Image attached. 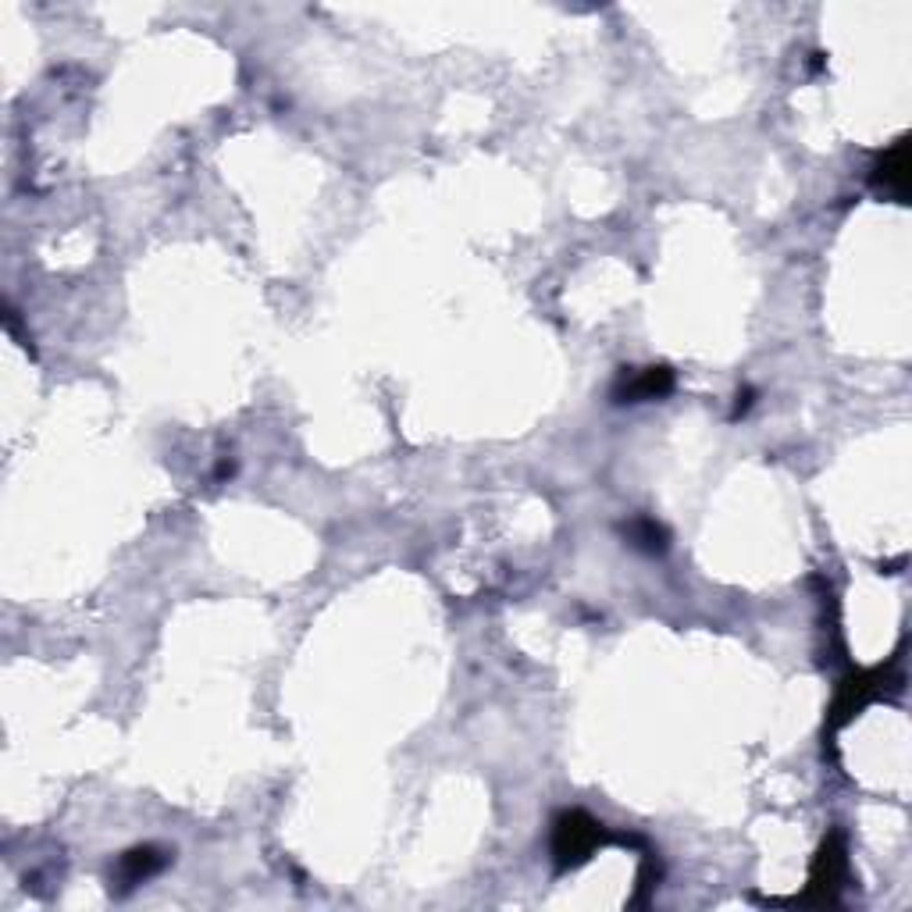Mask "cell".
Wrapping results in <instances>:
<instances>
[{"instance_id": "obj_3", "label": "cell", "mask_w": 912, "mask_h": 912, "mask_svg": "<svg viewBox=\"0 0 912 912\" xmlns=\"http://www.w3.org/2000/svg\"><path fill=\"white\" fill-rule=\"evenodd\" d=\"M674 388V374L667 368H646L638 374H624L616 385V399L621 404H641V399H660Z\"/></svg>"}, {"instance_id": "obj_6", "label": "cell", "mask_w": 912, "mask_h": 912, "mask_svg": "<svg viewBox=\"0 0 912 912\" xmlns=\"http://www.w3.org/2000/svg\"><path fill=\"white\" fill-rule=\"evenodd\" d=\"M632 539L638 545H646V549H663V531L652 525V520H638V525L632 528Z\"/></svg>"}, {"instance_id": "obj_1", "label": "cell", "mask_w": 912, "mask_h": 912, "mask_svg": "<svg viewBox=\"0 0 912 912\" xmlns=\"http://www.w3.org/2000/svg\"><path fill=\"white\" fill-rule=\"evenodd\" d=\"M602 838V827L585 813H563L553 827V852L560 866H578L585 863Z\"/></svg>"}, {"instance_id": "obj_5", "label": "cell", "mask_w": 912, "mask_h": 912, "mask_svg": "<svg viewBox=\"0 0 912 912\" xmlns=\"http://www.w3.org/2000/svg\"><path fill=\"white\" fill-rule=\"evenodd\" d=\"M160 855L154 852V849H136V852H129L125 860H122V877L129 880V884H140L143 877H151L154 869H160Z\"/></svg>"}, {"instance_id": "obj_2", "label": "cell", "mask_w": 912, "mask_h": 912, "mask_svg": "<svg viewBox=\"0 0 912 912\" xmlns=\"http://www.w3.org/2000/svg\"><path fill=\"white\" fill-rule=\"evenodd\" d=\"M884 684H888V670H869V674L844 681L841 692H838V703H835V713H838L835 723L852 720L869 699H877V695L884 692Z\"/></svg>"}, {"instance_id": "obj_4", "label": "cell", "mask_w": 912, "mask_h": 912, "mask_svg": "<svg viewBox=\"0 0 912 912\" xmlns=\"http://www.w3.org/2000/svg\"><path fill=\"white\" fill-rule=\"evenodd\" d=\"M874 182L884 185V190H891L895 196H905V185H909V143L898 140L891 151H884L877 168H874Z\"/></svg>"}]
</instances>
